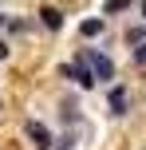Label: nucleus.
Returning <instances> with one entry per match:
<instances>
[{
  "label": "nucleus",
  "mask_w": 146,
  "mask_h": 150,
  "mask_svg": "<svg viewBox=\"0 0 146 150\" xmlns=\"http://www.w3.org/2000/svg\"><path fill=\"white\" fill-rule=\"evenodd\" d=\"M0 59H8V44H4V40H0Z\"/></svg>",
  "instance_id": "obj_9"
},
{
  "label": "nucleus",
  "mask_w": 146,
  "mask_h": 150,
  "mask_svg": "<svg viewBox=\"0 0 146 150\" xmlns=\"http://www.w3.org/2000/svg\"><path fill=\"white\" fill-rule=\"evenodd\" d=\"M83 63H87V71H91V79H95V83L115 79V63H111L103 52H95V47H83Z\"/></svg>",
  "instance_id": "obj_1"
},
{
  "label": "nucleus",
  "mask_w": 146,
  "mask_h": 150,
  "mask_svg": "<svg viewBox=\"0 0 146 150\" xmlns=\"http://www.w3.org/2000/svg\"><path fill=\"white\" fill-rule=\"evenodd\" d=\"M126 8H130V0H107V4H103V12L115 16V12H126Z\"/></svg>",
  "instance_id": "obj_7"
},
{
  "label": "nucleus",
  "mask_w": 146,
  "mask_h": 150,
  "mask_svg": "<svg viewBox=\"0 0 146 150\" xmlns=\"http://www.w3.org/2000/svg\"><path fill=\"white\" fill-rule=\"evenodd\" d=\"M4 24H8V16H0V28H4Z\"/></svg>",
  "instance_id": "obj_10"
},
{
  "label": "nucleus",
  "mask_w": 146,
  "mask_h": 150,
  "mask_svg": "<svg viewBox=\"0 0 146 150\" xmlns=\"http://www.w3.org/2000/svg\"><path fill=\"white\" fill-rule=\"evenodd\" d=\"M103 28H107V24H103V16H91V20L79 24V36H83V40H95V36H103Z\"/></svg>",
  "instance_id": "obj_5"
},
{
  "label": "nucleus",
  "mask_w": 146,
  "mask_h": 150,
  "mask_svg": "<svg viewBox=\"0 0 146 150\" xmlns=\"http://www.w3.org/2000/svg\"><path fill=\"white\" fill-rule=\"evenodd\" d=\"M107 103H111V115H126V87H123V83H115V87H111Z\"/></svg>",
  "instance_id": "obj_4"
},
{
  "label": "nucleus",
  "mask_w": 146,
  "mask_h": 150,
  "mask_svg": "<svg viewBox=\"0 0 146 150\" xmlns=\"http://www.w3.org/2000/svg\"><path fill=\"white\" fill-rule=\"evenodd\" d=\"M39 20H44L47 32H59V28H63V12H59V8H51V4L39 8Z\"/></svg>",
  "instance_id": "obj_3"
},
{
  "label": "nucleus",
  "mask_w": 146,
  "mask_h": 150,
  "mask_svg": "<svg viewBox=\"0 0 146 150\" xmlns=\"http://www.w3.org/2000/svg\"><path fill=\"white\" fill-rule=\"evenodd\" d=\"M24 130H28V138H32V146H36V150H51V130H47L44 122H36V119H32Z\"/></svg>",
  "instance_id": "obj_2"
},
{
  "label": "nucleus",
  "mask_w": 146,
  "mask_h": 150,
  "mask_svg": "<svg viewBox=\"0 0 146 150\" xmlns=\"http://www.w3.org/2000/svg\"><path fill=\"white\" fill-rule=\"evenodd\" d=\"M134 63H138V67H146V44L134 47Z\"/></svg>",
  "instance_id": "obj_8"
},
{
  "label": "nucleus",
  "mask_w": 146,
  "mask_h": 150,
  "mask_svg": "<svg viewBox=\"0 0 146 150\" xmlns=\"http://www.w3.org/2000/svg\"><path fill=\"white\" fill-rule=\"evenodd\" d=\"M142 16H146V0H142Z\"/></svg>",
  "instance_id": "obj_11"
},
{
  "label": "nucleus",
  "mask_w": 146,
  "mask_h": 150,
  "mask_svg": "<svg viewBox=\"0 0 146 150\" xmlns=\"http://www.w3.org/2000/svg\"><path fill=\"white\" fill-rule=\"evenodd\" d=\"M67 71H71V79H75L79 87H95V79H91V71H87V63H83V59H79L75 67H67Z\"/></svg>",
  "instance_id": "obj_6"
}]
</instances>
